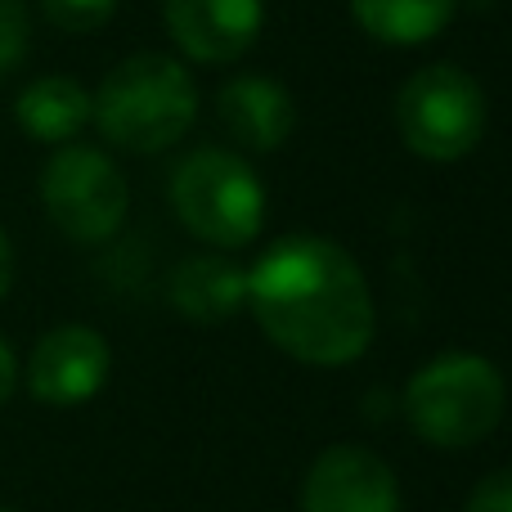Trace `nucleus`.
I'll return each instance as SVG.
<instances>
[{"instance_id":"f257e3e1","label":"nucleus","mask_w":512,"mask_h":512,"mask_svg":"<svg viewBox=\"0 0 512 512\" xmlns=\"http://www.w3.org/2000/svg\"><path fill=\"white\" fill-rule=\"evenodd\" d=\"M248 310L283 355L315 369L355 364L378 328L360 261L324 234H288L256 256Z\"/></svg>"},{"instance_id":"f3484780","label":"nucleus","mask_w":512,"mask_h":512,"mask_svg":"<svg viewBox=\"0 0 512 512\" xmlns=\"http://www.w3.org/2000/svg\"><path fill=\"white\" fill-rule=\"evenodd\" d=\"M14 387H18V360H14V351H9V342L0 337V405L14 396Z\"/></svg>"},{"instance_id":"2eb2a0df","label":"nucleus","mask_w":512,"mask_h":512,"mask_svg":"<svg viewBox=\"0 0 512 512\" xmlns=\"http://www.w3.org/2000/svg\"><path fill=\"white\" fill-rule=\"evenodd\" d=\"M27 41H32V18L23 0H0V81L23 63Z\"/></svg>"},{"instance_id":"0eeeda50","label":"nucleus","mask_w":512,"mask_h":512,"mask_svg":"<svg viewBox=\"0 0 512 512\" xmlns=\"http://www.w3.org/2000/svg\"><path fill=\"white\" fill-rule=\"evenodd\" d=\"M113 373V351L90 324H59L27 355V391L50 409L86 405L104 391Z\"/></svg>"},{"instance_id":"7ed1b4c3","label":"nucleus","mask_w":512,"mask_h":512,"mask_svg":"<svg viewBox=\"0 0 512 512\" xmlns=\"http://www.w3.org/2000/svg\"><path fill=\"white\" fill-rule=\"evenodd\" d=\"M508 409V382L486 355L445 351L427 360L405 387V418L432 450H472Z\"/></svg>"},{"instance_id":"dca6fc26","label":"nucleus","mask_w":512,"mask_h":512,"mask_svg":"<svg viewBox=\"0 0 512 512\" xmlns=\"http://www.w3.org/2000/svg\"><path fill=\"white\" fill-rule=\"evenodd\" d=\"M463 512H512V468H499L468 495Z\"/></svg>"},{"instance_id":"ddd939ff","label":"nucleus","mask_w":512,"mask_h":512,"mask_svg":"<svg viewBox=\"0 0 512 512\" xmlns=\"http://www.w3.org/2000/svg\"><path fill=\"white\" fill-rule=\"evenodd\" d=\"M459 0H351V14L382 45H427L450 27Z\"/></svg>"},{"instance_id":"4468645a","label":"nucleus","mask_w":512,"mask_h":512,"mask_svg":"<svg viewBox=\"0 0 512 512\" xmlns=\"http://www.w3.org/2000/svg\"><path fill=\"white\" fill-rule=\"evenodd\" d=\"M41 14L50 18L59 32L86 36V32H99V27L117 14V0H41Z\"/></svg>"},{"instance_id":"39448f33","label":"nucleus","mask_w":512,"mask_h":512,"mask_svg":"<svg viewBox=\"0 0 512 512\" xmlns=\"http://www.w3.org/2000/svg\"><path fill=\"white\" fill-rule=\"evenodd\" d=\"M396 131L423 162H459L486 135V90L454 63H427L396 95Z\"/></svg>"},{"instance_id":"6ab92c4d","label":"nucleus","mask_w":512,"mask_h":512,"mask_svg":"<svg viewBox=\"0 0 512 512\" xmlns=\"http://www.w3.org/2000/svg\"><path fill=\"white\" fill-rule=\"evenodd\" d=\"M0 512H18V508H0Z\"/></svg>"},{"instance_id":"9b49d317","label":"nucleus","mask_w":512,"mask_h":512,"mask_svg":"<svg viewBox=\"0 0 512 512\" xmlns=\"http://www.w3.org/2000/svg\"><path fill=\"white\" fill-rule=\"evenodd\" d=\"M167 297L189 324H225L248 306V270L225 252H194L171 270Z\"/></svg>"},{"instance_id":"a211bd4d","label":"nucleus","mask_w":512,"mask_h":512,"mask_svg":"<svg viewBox=\"0 0 512 512\" xmlns=\"http://www.w3.org/2000/svg\"><path fill=\"white\" fill-rule=\"evenodd\" d=\"M14 288V248H9V234L0 230V301Z\"/></svg>"},{"instance_id":"f03ea898","label":"nucleus","mask_w":512,"mask_h":512,"mask_svg":"<svg viewBox=\"0 0 512 512\" xmlns=\"http://www.w3.org/2000/svg\"><path fill=\"white\" fill-rule=\"evenodd\" d=\"M90 122L113 149L162 153L185 140L198 122V86L171 54H131L90 95Z\"/></svg>"},{"instance_id":"20e7f679","label":"nucleus","mask_w":512,"mask_h":512,"mask_svg":"<svg viewBox=\"0 0 512 512\" xmlns=\"http://www.w3.org/2000/svg\"><path fill=\"white\" fill-rule=\"evenodd\" d=\"M171 207L207 248H248L265 225V185L239 153L198 149L171 171Z\"/></svg>"},{"instance_id":"423d86ee","label":"nucleus","mask_w":512,"mask_h":512,"mask_svg":"<svg viewBox=\"0 0 512 512\" xmlns=\"http://www.w3.org/2000/svg\"><path fill=\"white\" fill-rule=\"evenodd\" d=\"M41 207L63 239L108 243L131 212V189L104 149L59 144L41 171Z\"/></svg>"},{"instance_id":"6e6552de","label":"nucleus","mask_w":512,"mask_h":512,"mask_svg":"<svg viewBox=\"0 0 512 512\" xmlns=\"http://www.w3.org/2000/svg\"><path fill=\"white\" fill-rule=\"evenodd\" d=\"M301 512H400V481L369 445H328L301 481Z\"/></svg>"},{"instance_id":"9d476101","label":"nucleus","mask_w":512,"mask_h":512,"mask_svg":"<svg viewBox=\"0 0 512 512\" xmlns=\"http://www.w3.org/2000/svg\"><path fill=\"white\" fill-rule=\"evenodd\" d=\"M216 117L248 153H279L297 131V104L270 77H234L216 95Z\"/></svg>"},{"instance_id":"f8f14e48","label":"nucleus","mask_w":512,"mask_h":512,"mask_svg":"<svg viewBox=\"0 0 512 512\" xmlns=\"http://www.w3.org/2000/svg\"><path fill=\"white\" fill-rule=\"evenodd\" d=\"M14 122L36 144H72L90 126V90L81 81L50 72L23 86L14 104Z\"/></svg>"},{"instance_id":"1a4fd4ad","label":"nucleus","mask_w":512,"mask_h":512,"mask_svg":"<svg viewBox=\"0 0 512 512\" xmlns=\"http://www.w3.org/2000/svg\"><path fill=\"white\" fill-rule=\"evenodd\" d=\"M162 23L194 63H234L265 27V0H162Z\"/></svg>"}]
</instances>
